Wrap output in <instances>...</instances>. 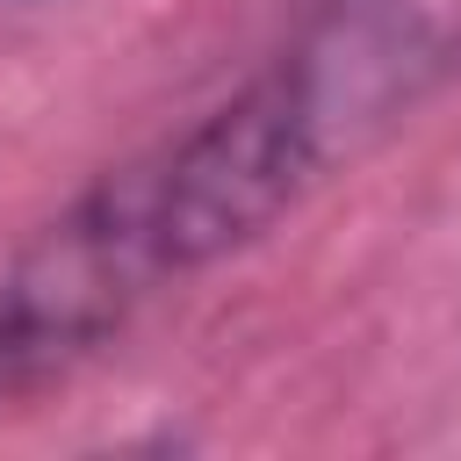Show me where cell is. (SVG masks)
<instances>
[{"label":"cell","mask_w":461,"mask_h":461,"mask_svg":"<svg viewBox=\"0 0 461 461\" xmlns=\"http://www.w3.org/2000/svg\"><path fill=\"white\" fill-rule=\"evenodd\" d=\"M166 281H180V267L130 158L0 259V396L108 346Z\"/></svg>","instance_id":"obj_1"},{"label":"cell","mask_w":461,"mask_h":461,"mask_svg":"<svg viewBox=\"0 0 461 461\" xmlns=\"http://www.w3.org/2000/svg\"><path fill=\"white\" fill-rule=\"evenodd\" d=\"M267 79L331 173L461 79V0H310Z\"/></svg>","instance_id":"obj_2"}]
</instances>
